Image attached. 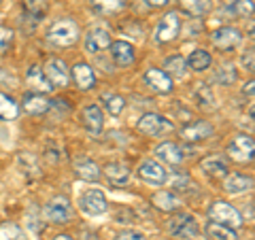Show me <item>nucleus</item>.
Segmentation results:
<instances>
[{
  "mask_svg": "<svg viewBox=\"0 0 255 240\" xmlns=\"http://www.w3.org/2000/svg\"><path fill=\"white\" fill-rule=\"evenodd\" d=\"M138 174H140L142 181L149 183V185H164L166 179H168V174H166L162 164L153 162V159H147V162H142Z\"/></svg>",
  "mask_w": 255,
  "mask_h": 240,
  "instance_id": "1a4fd4ad",
  "label": "nucleus"
},
{
  "mask_svg": "<svg viewBox=\"0 0 255 240\" xmlns=\"http://www.w3.org/2000/svg\"><path fill=\"white\" fill-rule=\"evenodd\" d=\"M147 2L151 6H164V4H168V0H147Z\"/></svg>",
  "mask_w": 255,
  "mask_h": 240,
  "instance_id": "a19ab883",
  "label": "nucleus"
},
{
  "mask_svg": "<svg viewBox=\"0 0 255 240\" xmlns=\"http://www.w3.org/2000/svg\"><path fill=\"white\" fill-rule=\"evenodd\" d=\"M138 130L145 132L149 136H159L164 132H170L172 130V123L168 119H164L162 115H155V113H145L138 119Z\"/></svg>",
  "mask_w": 255,
  "mask_h": 240,
  "instance_id": "423d86ee",
  "label": "nucleus"
},
{
  "mask_svg": "<svg viewBox=\"0 0 255 240\" xmlns=\"http://www.w3.org/2000/svg\"><path fill=\"white\" fill-rule=\"evenodd\" d=\"M23 9H26V13L30 15V17L38 19L45 13V2L43 0H23Z\"/></svg>",
  "mask_w": 255,
  "mask_h": 240,
  "instance_id": "f704fd0d",
  "label": "nucleus"
},
{
  "mask_svg": "<svg viewBox=\"0 0 255 240\" xmlns=\"http://www.w3.org/2000/svg\"><path fill=\"white\" fill-rule=\"evenodd\" d=\"M215 79L223 85H230L232 81H236V70L232 66H223V68H219V73L215 75Z\"/></svg>",
  "mask_w": 255,
  "mask_h": 240,
  "instance_id": "c9c22d12",
  "label": "nucleus"
},
{
  "mask_svg": "<svg viewBox=\"0 0 255 240\" xmlns=\"http://www.w3.org/2000/svg\"><path fill=\"white\" fill-rule=\"evenodd\" d=\"M11 38H13V32L11 30H6V28H0V49H6L11 43Z\"/></svg>",
  "mask_w": 255,
  "mask_h": 240,
  "instance_id": "e433bc0d",
  "label": "nucleus"
},
{
  "mask_svg": "<svg viewBox=\"0 0 255 240\" xmlns=\"http://www.w3.org/2000/svg\"><path fill=\"white\" fill-rule=\"evenodd\" d=\"M19 113L17 105L13 102L11 96H6L0 92V119H4V121H11V119H15Z\"/></svg>",
  "mask_w": 255,
  "mask_h": 240,
  "instance_id": "cd10ccee",
  "label": "nucleus"
},
{
  "mask_svg": "<svg viewBox=\"0 0 255 240\" xmlns=\"http://www.w3.org/2000/svg\"><path fill=\"white\" fill-rule=\"evenodd\" d=\"M243 62H245V66H247V68L253 70V51H249V55H245Z\"/></svg>",
  "mask_w": 255,
  "mask_h": 240,
  "instance_id": "ea45409f",
  "label": "nucleus"
},
{
  "mask_svg": "<svg viewBox=\"0 0 255 240\" xmlns=\"http://www.w3.org/2000/svg\"><path fill=\"white\" fill-rule=\"evenodd\" d=\"M53 240H73V238H70L68 234H60V236H55Z\"/></svg>",
  "mask_w": 255,
  "mask_h": 240,
  "instance_id": "37998d69",
  "label": "nucleus"
},
{
  "mask_svg": "<svg viewBox=\"0 0 255 240\" xmlns=\"http://www.w3.org/2000/svg\"><path fill=\"white\" fill-rule=\"evenodd\" d=\"M145 81L147 85L151 87L153 92L157 94H170L172 92V79L168 73H164V70L159 68H151L145 73Z\"/></svg>",
  "mask_w": 255,
  "mask_h": 240,
  "instance_id": "9b49d317",
  "label": "nucleus"
},
{
  "mask_svg": "<svg viewBox=\"0 0 255 240\" xmlns=\"http://www.w3.org/2000/svg\"><path fill=\"white\" fill-rule=\"evenodd\" d=\"M181 134H183V138L189 140V142L204 140V138H209V136H213V125L206 123V121H196V123L183 127Z\"/></svg>",
  "mask_w": 255,
  "mask_h": 240,
  "instance_id": "a211bd4d",
  "label": "nucleus"
},
{
  "mask_svg": "<svg viewBox=\"0 0 255 240\" xmlns=\"http://www.w3.org/2000/svg\"><path fill=\"white\" fill-rule=\"evenodd\" d=\"M47 38L58 47H70L79 41V28L73 19H60L49 28Z\"/></svg>",
  "mask_w": 255,
  "mask_h": 240,
  "instance_id": "f257e3e1",
  "label": "nucleus"
},
{
  "mask_svg": "<svg viewBox=\"0 0 255 240\" xmlns=\"http://www.w3.org/2000/svg\"><path fill=\"white\" fill-rule=\"evenodd\" d=\"M75 172H77V177L83 179V181H98L100 179V170L92 159H77Z\"/></svg>",
  "mask_w": 255,
  "mask_h": 240,
  "instance_id": "5701e85b",
  "label": "nucleus"
},
{
  "mask_svg": "<svg viewBox=\"0 0 255 240\" xmlns=\"http://www.w3.org/2000/svg\"><path fill=\"white\" fill-rule=\"evenodd\" d=\"M45 215L51 223H68L70 217H73V206L68 204L66 198H53L45 206Z\"/></svg>",
  "mask_w": 255,
  "mask_h": 240,
  "instance_id": "0eeeda50",
  "label": "nucleus"
},
{
  "mask_svg": "<svg viewBox=\"0 0 255 240\" xmlns=\"http://www.w3.org/2000/svg\"><path fill=\"white\" fill-rule=\"evenodd\" d=\"M183 70H185V60L181 58V55H170V58H166L164 62V73H170V75H183Z\"/></svg>",
  "mask_w": 255,
  "mask_h": 240,
  "instance_id": "473e14b6",
  "label": "nucleus"
},
{
  "mask_svg": "<svg viewBox=\"0 0 255 240\" xmlns=\"http://www.w3.org/2000/svg\"><path fill=\"white\" fill-rule=\"evenodd\" d=\"M111 47V53H113V60L117 66H130V64H134V49L130 43L126 41H115Z\"/></svg>",
  "mask_w": 255,
  "mask_h": 240,
  "instance_id": "f3484780",
  "label": "nucleus"
},
{
  "mask_svg": "<svg viewBox=\"0 0 255 240\" xmlns=\"http://www.w3.org/2000/svg\"><path fill=\"white\" fill-rule=\"evenodd\" d=\"M102 100H105V107L113 117H117L126 107V100L119 94H102Z\"/></svg>",
  "mask_w": 255,
  "mask_h": 240,
  "instance_id": "7c9ffc66",
  "label": "nucleus"
},
{
  "mask_svg": "<svg viewBox=\"0 0 255 240\" xmlns=\"http://www.w3.org/2000/svg\"><path fill=\"white\" fill-rule=\"evenodd\" d=\"M45 77L49 79L51 85H60V87L68 85V70H66V66H64V62L58 60V58H51L49 62H47Z\"/></svg>",
  "mask_w": 255,
  "mask_h": 240,
  "instance_id": "f8f14e48",
  "label": "nucleus"
},
{
  "mask_svg": "<svg viewBox=\"0 0 255 240\" xmlns=\"http://www.w3.org/2000/svg\"><path fill=\"white\" fill-rule=\"evenodd\" d=\"M153 204H155V209L164 211V213H172V211H177L181 206L179 198L168 194V191H157V194L153 196Z\"/></svg>",
  "mask_w": 255,
  "mask_h": 240,
  "instance_id": "a878e982",
  "label": "nucleus"
},
{
  "mask_svg": "<svg viewBox=\"0 0 255 240\" xmlns=\"http://www.w3.org/2000/svg\"><path fill=\"white\" fill-rule=\"evenodd\" d=\"M198 96H200V98L204 100V105H209V102H215V98H213V94L209 92V87L206 85H202L200 90H198Z\"/></svg>",
  "mask_w": 255,
  "mask_h": 240,
  "instance_id": "58836bf2",
  "label": "nucleus"
},
{
  "mask_svg": "<svg viewBox=\"0 0 255 240\" xmlns=\"http://www.w3.org/2000/svg\"><path fill=\"white\" fill-rule=\"evenodd\" d=\"M213 45L217 47V49L226 51V49H232V47H236L238 43H241V32H238L236 28H230V26H223L219 30L213 32Z\"/></svg>",
  "mask_w": 255,
  "mask_h": 240,
  "instance_id": "9d476101",
  "label": "nucleus"
},
{
  "mask_svg": "<svg viewBox=\"0 0 255 240\" xmlns=\"http://www.w3.org/2000/svg\"><path fill=\"white\" fill-rule=\"evenodd\" d=\"M179 28H181V17L177 11H170L164 15L162 23L157 26V41L159 43H170L172 38H177L179 34Z\"/></svg>",
  "mask_w": 255,
  "mask_h": 240,
  "instance_id": "6e6552de",
  "label": "nucleus"
},
{
  "mask_svg": "<svg viewBox=\"0 0 255 240\" xmlns=\"http://www.w3.org/2000/svg\"><path fill=\"white\" fill-rule=\"evenodd\" d=\"M105 174H107V179L111 183H115V185H126V183L130 181V168H128L124 162H111V164H107Z\"/></svg>",
  "mask_w": 255,
  "mask_h": 240,
  "instance_id": "6ab92c4d",
  "label": "nucleus"
},
{
  "mask_svg": "<svg viewBox=\"0 0 255 240\" xmlns=\"http://www.w3.org/2000/svg\"><path fill=\"white\" fill-rule=\"evenodd\" d=\"M155 153H157V157H162V162H166V164L177 166L183 162V151L174 145V142H162Z\"/></svg>",
  "mask_w": 255,
  "mask_h": 240,
  "instance_id": "412c9836",
  "label": "nucleus"
},
{
  "mask_svg": "<svg viewBox=\"0 0 255 240\" xmlns=\"http://www.w3.org/2000/svg\"><path fill=\"white\" fill-rule=\"evenodd\" d=\"M181 9L194 15V17H200V15L211 11V0H179Z\"/></svg>",
  "mask_w": 255,
  "mask_h": 240,
  "instance_id": "bb28decb",
  "label": "nucleus"
},
{
  "mask_svg": "<svg viewBox=\"0 0 255 240\" xmlns=\"http://www.w3.org/2000/svg\"><path fill=\"white\" fill-rule=\"evenodd\" d=\"M28 83L34 87L36 94H47V92L53 90V85L49 83V79L43 75V68H38V66H32V68H30V73H28Z\"/></svg>",
  "mask_w": 255,
  "mask_h": 240,
  "instance_id": "4be33fe9",
  "label": "nucleus"
},
{
  "mask_svg": "<svg viewBox=\"0 0 255 240\" xmlns=\"http://www.w3.org/2000/svg\"><path fill=\"white\" fill-rule=\"evenodd\" d=\"M200 168L206 174H211V177H226L228 174V162H226V157H221V155L204 157Z\"/></svg>",
  "mask_w": 255,
  "mask_h": 240,
  "instance_id": "aec40b11",
  "label": "nucleus"
},
{
  "mask_svg": "<svg viewBox=\"0 0 255 240\" xmlns=\"http://www.w3.org/2000/svg\"><path fill=\"white\" fill-rule=\"evenodd\" d=\"M253 151H255V142L251 136H245V134L234 136V140L230 142V147H228L230 157L236 159V162H251Z\"/></svg>",
  "mask_w": 255,
  "mask_h": 240,
  "instance_id": "39448f33",
  "label": "nucleus"
},
{
  "mask_svg": "<svg viewBox=\"0 0 255 240\" xmlns=\"http://www.w3.org/2000/svg\"><path fill=\"white\" fill-rule=\"evenodd\" d=\"M209 217L217 223H223V226H230V228H241L243 226V217L234 206H230L228 202H215L211 209H209Z\"/></svg>",
  "mask_w": 255,
  "mask_h": 240,
  "instance_id": "7ed1b4c3",
  "label": "nucleus"
},
{
  "mask_svg": "<svg viewBox=\"0 0 255 240\" xmlns=\"http://www.w3.org/2000/svg\"><path fill=\"white\" fill-rule=\"evenodd\" d=\"M228 9L238 17H251L253 15V0H228Z\"/></svg>",
  "mask_w": 255,
  "mask_h": 240,
  "instance_id": "c756f323",
  "label": "nucleus"
},
{
  "mask_svg": "<svg viewBox=\"0 0 255 240\" xmlns=\"http://www.w3.org/2000/svg\"><path fill=\"white\" fill-rule=\"evenodd\" d=\"M21 107L28 115H43L51 109V100H47L43 94H28V96H23Z\"/></svg>",
  "mask_w": 255,
  "mask_h": 240,
  "instance_id": "4468645a",
  "label": "nucleus"
},
{
  "mask_svg": "<svg viewBox=\"0 0 255 240\" xmlns=\"http://www.w3.org/2000/svg\"><path fill=\"white\" fill-rule=\"evenodd\" d=\"M0 240H21V232L17 226H13V223H2L0 226Z\"/></svg>",
  "mask_w": 255,
  "mask_h": 240,
  "instance_id": "72a5a7b5",
  "label": "nucleus"
},
{
  "mask_svg": "<svg viewBox=\"0 0 255 240\" xmlns=\"http://www.w3.org/2000/svg\"><path fill=\"white\" fill-rule=\"evenodd\" d=\"M253 85H255L253 81H249V83H247V87H245V94H249V96H251V94H253Z\"/></svg>",
  "mask_w": 255,
  "mask_h": 240,
  "instance_id": "79ce46f5",
  "label": "nucleus"
},
{
  "mask_svg": "<svg viewBox=\"0 0 255 240\" xmlns=\"http://www.w3.org/2000/svg\"><path fill=\"white\" fill-rule=\"evenodd\" d=\"M83 123L92 134H100L102 125H105V115L98 105H90L83 109Z\"/></svg>",
  "mask_w": 255,
  "mask_h": 240,
  "instance_id": "2eb2a0df",
  "label": "nucleus"
},
{
  "mask_svg": "<svg viewBox=\"0 0 255 240\" xmlns=\"http://www.w3.org/2000/svg\"><path fill=\"white\" fill-rule=\"evenodd\" d=\"M206 234L215 240H238L234 228L223 226V223H217V221H211L209 226H206Z\"/></svg>",
  "mask_w": 255,
  "mask_h": 240,
  "instance_id": "393cba45",
  "label": "nucleus"
},
{
  "mask_svg": "<svg viewBox=\"0 0 255 240\" xmlns=\"http://www.w3.org/2000/svg\"><path fill=\"white\" fill-rule=\"evenodd\" d=\"M117 240H147V238L138 234V232H124V234H119Z\"/></svg>",
  "mask_w": 255,
  "mask_h": 240,
  "instance_id": "4c0bfd02",
  "label": "nucleus"
},
{
  "mask_svg": "<svg viewBox=\"0 0 255 240\" xmlns=\"http://www.w3.org/2000/svg\"><path fill=\"white\" fill-rule=\"evenodd\" d=\"M79 209H81L83 213H87V215H92V217H96V215L107 213L109 202H107V198L100 189H87L85 194L79 198Z\"/></svg>",
  "mask_w": 255,
  "mask_h": 240,
  "instance_id": "20e7f679",
  "label": "nucleus"
},
{
  "mask_svg": "<svg viewBox=\"0 0 255 240\" xmlns=\"http://www.w3.org/2000/svg\"><path fill=\"white\" fill-rule=\"evenodd\" d=\"M73 79H75L79 90H90V87H94V83H96L94 70H92L90 64H85V62H79L73 66Z\"/></svg>",
  "mask_w": 255,
  "mask_h": 240,
  "instance_id": "dca6fc26",
  "label": "nucleus"
},
{
  "mask_svg": "<svg viewBox=\"0 0 255 240\" xmlns=\"http://www.w3.org/2000/svg\"><path fill=\"white\" fill-rule=\"evenodd\" d=\"M109 45H111V34L105 28H94L85 36V49L90 53H98L102 49H107Z\"/></svg>",
  "mask_w": 255,
  "mask_h": 240,
  "instance_id": "ddd939ff",
  "label": "nucleus"
},
{
  "mask_svg": "<svg viewBox=\"0 0 255 240\" xmlns=\"http://www.w3.org/2000/svg\"><path fill=\"white\" fill-rule=\"evenodd\" d=\"M92 6L98 13H105V15H111V13H117L119 9L124 6V0H92Z\"/></svg>",
  "mask_w": 255,
  "mask_h": 240,
  "instance_id": "2f4dec72",
  "label": "nucleus"
},
{
  "mask_svg": "<svg viewBox=\"0 0 255 240\" xmlns=\"http://www.w3.org/2000/svg\"><path fill=\"white\" fill-rule=\"evenodd\" d=\"M187 62H189V68L202 73V70H206L211 66V55H209V51H204V49H196V51H191Z\"/></svg>",
  "mask_w": 255,
  "mask_h": 240,
  "instance_id": "c85d7f7f",
  "label": "nucleus"
},
{
  "mask_svg": "<svg viewBox=\"0 0 255 240\" xmlns=\"http://www.w3.org/2000/svg\"><path fill=\"white\" fill-rule=\"evenodd\" d=\"M168 230L174 238H183V240H196L198 238V221L191 215H179L168 221Z\"/></svg>",
  "mask_w": 255,
  "mask_h": 240,
  "instance_id": "f03ea898",
  "label": "nucleus"
},
{
  "mask_svg": "<svg viewBox=\"0 0 255 240\" xmlns=\"http://www.w3.org/2000/svg\"><path fill=\"white\" fill-rule=\"evenodd\" d=\"M251 185H253V179L243 177V174H230V177L226 179L223 189H226L228 194H243V191L251 189Z\"/></svg>",
  "mask_w": 255,
  "mask_h": 240,
  "instance_id": "b1692460",
  "label": "nucleus"
}]
</instances>
